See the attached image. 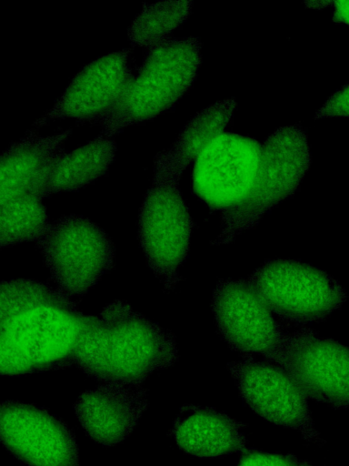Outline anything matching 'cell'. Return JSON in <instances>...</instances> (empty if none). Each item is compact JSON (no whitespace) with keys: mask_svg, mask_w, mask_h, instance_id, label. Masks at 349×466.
Instances as JSON below:
<instances>
[{"mask_svg":"<svg viewBox=\"0 0 349 466\" xmlns=\"http://www.w3.org/2000/svg\"><path fill=\"white\" fill-rule=\"evenodd\" d=\"M90 316L38 280L0 281V375L74 365Z\"/></svg>","mask_w":349,"mask_h":466,"instance_id":"1","label":"cell"},{"mask_svg":"<svg viewBox=\"0 0 349 466\" xmlns=\"http://www.w3.org/2000/svg\"><path fill=\"white\" fill-rule=\"evenodd\" d=\"M177 359L172 333L115 300L90 316L74 365L104 384L137 386Z\"/></svg>","mask_w":349,"mask_h":466,"instance_id":"2","label":"cell"},{"mask_svg":"<svg viewBox=\"0 0 349 466\" xmlns=\"http://www.w3.org/2000/svg\"><path fill=\"white\" fill-rule=\"evenodd\" d=\"M196 37H170L146 49L115 106L93 124L111 137L122 129L150 120L172 107L191 87L201 64Z\"/></svg>","mask_w":349,"mask_h":466,"instance_id":"3","label":"cell"},{"mask_svg":"<svg viewBox=\"0 0 349 466\" xmlns=\"http://www.w3.org/2000/svg\"><path fill=\"white\" fill-rule=\"evenodd\" d=\"M310 165L307 136L299 125L274 130L261 145L259 166L249 195L214 244L229 243L254 227L267 211L295 192Z\"/></svg>","mask_w":349,"mask_h":466,"instance_id":"4","label":"cell"},{"mask_svg":"<svg viewBox=\"0 0 349 466\" xmlns=\"http://www.w3.org/2000/svg\"><path fill=\"white\" fill-rule=\"evenodd\" d=\"M38 244L57 289L68 298L85 295L114 266L110 238L79 215L63 216L50 224Z\"/></svg>","mask_w":349,"mask_h":466,"instance_id":"5","label":"cell"},{"mask_svg":"<svg viewBox=\"0 0 349 466\" xmlns=\"http://www.w3.org/2000/svg\"><path fill=\"white\" fill-rule=\"evenodd\" d=\"M261 144L254 138L223 131L199 153L192 172L195 195L216 210L224 232L249 195L257 172Z\"/></svg>","mask_w":349,"mask_h":466,"instance_id":"6","label":"cell"},{"mask_svg":"<svg viewBox=\"0 0 349 466\" xmlns=\"http://www.w3.org/2000/svg\"><path fill=\"white\" fill-rule=\"evenodd\" d=\"M248 279L272 312L295 323L321 321L346 300L332 276L294 259L269 260Z\"/></svg>","mask_w":349,"mask_h":466,"instance_id":"7","label":"cell"},{"mask_svg":"<svg viewBox=\"0 0 349 466\" xmlns=\"http://www.w3.org/2000/svg\"><path fill=\"white\" fill-rule=\"evenodd\" d=\"M178 183L153 178L138 216V238L147 264L166 289L181 279L179 268L188 255L193 228Z\"/></svg>","mask_w":349,"mask_h":466,"instance_id":"8","label":"cell"},{"mask_svg":"<svg viewBox=\"0 0 349 466\" xmlns=\"http://www.w3.org/2000/svg\"><path fill=\"white\" fill-rule=\"evenodd\" d=\"M265 359L284 369L307 398L336 409L349 401L348 350L310 329L284 333Z\"/></svg>","mask_w":349,"mask_h":466,"instance_id":"9","label":"cell"},{"mask_svg":"<svg viewBox=\"0 0 349 466\" xmlns=\"http://www.w3.org/2000/svg\"><path fill=\"white\" fill-rule=\"evenodd\" d=\"M244 402L259 416L282 427L299 431L318 445L325 442L314 427L307 397L289 374L270 361L251 357L228 364Z\"/></svg>","mask_w":349,"mask_h":466,"instance_id":"10","label":"cell"},{"mask_svg":"<svg viewBox=\"0 0 349 466\" xmlns=\"http://www.w3.org/2000/svg\"><path fill=\"white\" fill-rule=\"evenodd\" d=\"M0 444L26 466H80L74 432L34 404L0 401Z\"/></svg>","mask_w":349,"mask_h":466,"instance_id":"11","label":"cell"},{"mask_svg":"<svg viewBox=\"0 0 349 466\" xmlns=\"http://www.w3.org/2000/svg\"><path fill=\"white\" fill-rule=\"evenodd\" d=\"M212 309L221 338L234 350L266 357L284 332L258 291L246 279H220Z\"/></svg>","mask_w":349,"mask_h":466,"instance_id":"12","label":"cell"},{"mask_svg":"<svg viewBox=\"0 0 349 466\" xmlns=\"http://www.w3.org/2000/svg\"><path fill=\"white\" fill-rule=\"evenodd\" d=\"M130 48L107 54L85 66L71 80L52 108L36 121L75 118L91 123L108 113L118 102L133 76Z\"/></svg>","mask_w":349,"mask_h":466,"instance_id":"13","label":"cell"},{"mask_svg":"<svg viewBox=\"0 0 349 466\" xmlns=\"http://www.w3.org/2000/svg\"><path fill=\"white\" fill-rule=\"evenodd\" d=\"M147 404L140 385L104 384L84 391L74 407L85 433L98 443L113 446L129 436Z\"/></svg>","mask_w":349,"mask_h":466,"instance_id":"14","label":"cell"},{"mask_svg":"<svg viewBox=\"0 0 349 466\" xmlns=\"http://www.w3.org/2000/svg\"><path fill=\"white\" fill-rule=\"evenodd\" d=\"M244 427L225 413L210 407L184 406L171 431L178 447L197 457H218L244 451Z\"/></svg>","mask_w":349,"mask_h":466,"instance_id":"15","label":"cell"},{"mask_svg":"<svg viewBox=\"0 0 349 466\" xmlns=\"http://www.w3.org/2000/svg\"><path fill=\"white\" fill-rule=\"evenodd\" d=\"M116 149L114 139L99 135L72 151L64 150L43 168L30 193L43 199L92 183L108 169Z\"/></svg>","mask_w":349,"mask_h":466,"instance_id":"16","label":"cell"},{"mask_svg":"<svg viewBox=\"0 0 349 466\" xmlns=\"http://www.w3.org/2000/svg\"><path fill=\"white\" fill-rule=\"evenodd\" d=\"M70 129L49 136L30 131L0 155V206L30 193L46 164L65 150Z\"/></svg>","mask_w":349,"mask_h":466,"instance_id":"17","label":"cell"},{"mask_svg":"<svg viewBox=\"0 0 349 466\" xmlns=\"http://www.w3.org/2000/svg\"><path fill=\"white\" fill-rule=\"evenodd\" d=\"M236 106L234 98L216 102L196 113L174 144L155 158L153 178L180 179L183 171L203 148L229 123Z\"/></svg>","mask_w":349,"mask_h":466,"instance_id":"18","label":"cell"},{"mask_svg":"<svg viewBox=\"0 0 349 466\" xmlns=\"http://www.w3.org/2000/svg\"><path fill=\"white\" fill-rule=\"evenodd\" d=\"M42 199L27 193L0 206V248L39 242L49 227Z\"/></svg>","mask_w":349,"mask_h":466,"instance_id":"19","label":"cell"},{"mask_svg":"<svg viewBox=\"0 0 349 466\" xmlns=\"http://www.w3.org/2000/svg\"><path fill=\"white\" fill-rule=\"evenodd\" d=\"M192 1H160L145 4L128 27L133 45L151 48L171 37V32L190 15Z\"/></svg>","mask_w":349,"mask_h":466,"instance_id":"20","label":"cell"},{"mask_svg":"<svg viewBox=\"0 0 349 466\" xmlns=\"http://www.w3.org/2000/svg\"><path fill=\"white\" fill-rule=\"evenodd\" d=\"M237 466H312L292 454L271 453L256 450L245 451Z\"/></svg>","mask_w":349,"mask_h":466,"instance_id":"21","label":"cell"},{"mask_svg":"<svg viewBox=\"0 0 349 466\" xmlns=\"http://www.w3.org/2000/svg\"><path fill=\"white\" fill-rule=\"evenodd\" d=\"M349 90L346 84L333 94L315 114V119L334 116H348Z\"/></svg>","mask_w":349,"mask_h":466,"instance_id":"22","label":"cell"},{"mask_svg":"<svg viewBox=\"0 0 349 466\" xmlns=\"http://www.w3.org/2000/svg\"><path fill=\"white\" fill-rule=\"evenodd\" d=\"M334 11L333 13V19L336 23L348 24V1H334L333 2Z\"/></svg>","mask_w":349,"mask_h":466,"instance_id":"23","label":"cell"},{"mask_svg":"<svg viewBox=\"0 0 349 466\" xmlns=\"http://www.w3.org/2000/svg\"><path fill=\"white\" fill-rule=\"evenodd\" d=\"M332 4H333L332 1H306V2H304V5L308 8H314V9L324 8Z\"/></svg>","mask_w":349,"mask_h":466,"instance_id":"24","label":"cell"}]
</instances>
